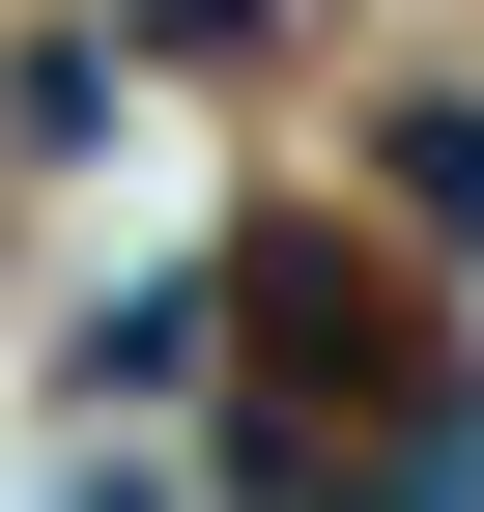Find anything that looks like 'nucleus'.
Here are the masks:
<instances>
[{
	"mask_svg": "<svg viewBox=\"0 0 484 512\" xmlns=\"http://www.w3.org/2000/svg\"><path fill=\"white\" fill-rule=\"evenodd\" d=\"M399 200H428V228H484V114H399Z\"/></svg>",
	"mask_w": 484,
	"mask_h": 512,
	"instance_id": "1",
	"label": "nucleus"
}]
</instances>
